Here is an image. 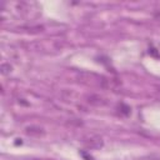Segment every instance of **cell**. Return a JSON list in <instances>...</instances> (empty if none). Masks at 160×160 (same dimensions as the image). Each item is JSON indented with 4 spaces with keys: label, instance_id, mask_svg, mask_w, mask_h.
Segmentation results:
<instances>
[{
    "label": "cell",
    "instance_id": "1",
    "mask_svg": "<svg viewBox=\"0 0 160 160\" xmlns=\"http://www.w3.org/2000/svg\"><path fill=\"white\" fill-rule=\"evenodd\" d=\"M82 144L88 149H99L102 146V140L98 135H89V136L84 138Z\"/></svg>",
    "mask_w": 160,
    "mask_h": 160
},
{
    "label": "cell",
    "instance_id": "2",
    "mask_svg": "<svg viewBox=\"0 0 160 160\" xmlns=\"http://www.w3.org/2000/svg\"><path fill=\"white\" fill-rule=\"evenodd\" d=\"M88 101H89V104L95 105V106H102V105L106 104L105 99L101 98V96H99V95H90L89 99H88Z\"/></svg>",
    "mask_w": 160,
    "mask_h": 160
},
{
    "label": "cell",
    "instance_id": "3",
    "mask_svg": "<svg viewBox=\"0 0 160 160\" xmlns=\"http://www.w3.org/2000/svg\"><path fill=\"white\" fill-rule=\"evenodd\" d=\"M25 132L30 136H40V135H44V130L39 126H28L25 129Z\"/></svg>",
    "mask_w": 160,
    "mask_h": 160
},
{
    "label": "cell",
    "instance_id": "4",
    "mask_svg": "<svg viewBox=\"0 0 160 160\" xmlns=\"http://www.w3.org/2000/svg\"><path fill=\"white\" fill-rule=\"evenodd\" d=\"M118 109H119V112L122 114V115H125V116H128L130 114V106H128V105H125L122 102L118 105Z\"/></svg>",
    "mask_w": 160,
    "mask_h": 160
},
{
    "label": "cell",
    "instance_id": "5",
    "mask_svg": "<svg viewBox=\"0 0 160 160\" xmlns=\"http://www.w3.org/2000/svg\"><path fill=\"white\" fill-rule=\"evenodd\" d=\"M10 71H11V66H10V64H2V65H1V74L6 75V74H9Z\"/></svg>",
    "mask_w": 160,
    "mask_h": 160
},
{
    "label": "cell",
    "instance_id": "6",
    "mask_svg": "<svg viewBox=\"0 0 160 160\" xmlns=\"http://www.w3.org/2000/svg\"><path fill=\"white\" fill-rule=\"evenodd\" d=\"M149 160H160V158H156V156H151Z\"/></svg>",
    "mask_w": 160,
    "mask_h": 160
}]
</instances>
